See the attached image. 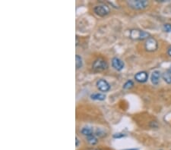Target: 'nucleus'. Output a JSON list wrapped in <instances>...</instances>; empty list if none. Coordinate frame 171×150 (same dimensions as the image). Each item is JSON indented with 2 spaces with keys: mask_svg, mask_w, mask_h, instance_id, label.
<instances>
[{
  "mask_svg": "<svg viewBox=\"0 0 171 150\" xmlns=\"http://www.w3.org/2000/svg\"><path fill=\"white\" fill-rule=\"evenodd\" d=\"M127 3L130 8L136 10L144 9L148 5V2L146 0H131V1H128Z\"/></svg>",
  "mask_w": 171,
  "mask_h": 150,
  "instance_id": "obj_1",
  "label": "nucleus"
},
{
  "mask_svg": "<svg viewBox=\"0 0 171 150\" xmlns=\"http://www.w3.org/2000/svg\"><path fill=\"white\" fill-rule=\"evenodd\" d=\"M133 86H134V83L132 82V81H128L125 83V84H124L123 88L125 90H129V89H131Z\"/></svg>",
  "mask_w": 171,
  "mask_h": 150,
  "instance_id": "obj_15",
  "label": "nucleus"
},
{
  "mask_svg": "<svg viewBox=\"0 0 171 150\" xmlns=\"http://www.w3.org/2000/svg\"><path fill=\"white\" fill-rule=\"evenodd\" d=\"M164 81L168 84H171V74L169 72H165L162 75Z\"/></svg>",
  "mask_w": 171,
  "mask_h": 150,
  "instance_id": "obj_12",
  "label": "nucleus"
},
{
  "mask_svg": "<svg viewBox=\"0 0 171 150\" xmlns=\"http://www.w3.org/2000/svg\"><path fill=\"white\" fill-rule=\"evenodd\" d=\"M148 74L145 71H141L135 75V79L138 83H145L147 81Z\"/></svg>",
  "mask_w": 171,
  "mask_h": 150,
  "instance_id": "obj_7",
  "label": "nucleus"
},
{
  "mask_svg": "<svg viewBox=\"0 0 171 150\" xmlns=\"http://www.w3.org/2000/svg\"><path fill=\"white\" fill-rule=\"evenodd\" d=\"M94 12L96 13V15H98V16L104 17L105 15L109 14V12H110V8L106 6H98L94 8Z\"/></svg>",
  "mask_w": 171,
  "mask_h": 150,
  "instance_id": "obj_5",
  "label": "nucleus"
},
{
  "mask_svg": "<svg viewBox=\"0 0 171 150\" xmlns=\"http://www.w3.org/2000/svg\"><path fill=\"white\" fill-rule=\"evenodd\" d=\"M90 98H91L93 100H98V101H103L106 99V96L103 93H94L90 96Z\"/></svg>",
  "mask_w": 171,
  "mask_h": 150,
  "instance_id": "obj_11",
  "label": "nucleus"
},
{
  "mask_svg": "<svg viewBox=\"0 0 171 150\" xmlns=\"http://www.w3.org/2000/svg\"><path fill=\"white\" fill-rule=\"evenodd\" d=\"M125 135L124 134V133H116V134L113 135V137L114 138H122V137H124Z\"/></svg>",
  "mask_w": 171,
  "mask_h": 150,
  "instance_id": "obj_17",
  "label": "nucleus"
},
{
  "mask_svg": "<svg viewBox=\"0 0 171 150\" xmlns=\"http://www.w3.org/2000/svg\"><path fill=\"white\" fill-rule=\"evenodd\" d=\"M158 47L157 42L155 39L150 37L147 40L146 43H145V49L148 52H154Z\"/></svg>",
  "mask_w": 171,
  "mask_h": 150,
  "instance_id": "obj_4",
  "label": "nucleus"
},
{
  "mask_svg": "<svg viewBox=\"0 0 171 150\" xmlns=\"http://www.w3.org/2000/svg\"><path fill=\"white\" fill-rule=\"evenodd\" d=\"M81 132L82 134L85 135V136H91V135H94V130L92 129L91 127H83L81 129Z\"/></svg>",
  "mask_w": 171,
  "mask_h": 150,
  "instance_id": "obj_10",
  "label": "nucleus"
},
{
  "mask_svg": "<svg viewBox=\"0 0 171 150\" xmlns=\"http://www.w3.org/2000/svg\"><path fill=\"white\" fill-rule=\"evenodd\" d=\"M160 72L159 71H155L152 73L151 80V82L154 85H157L159 83V81H160Z\"/></svg>",
  "mask_w": 171,
  "mask_h": 150,
  "instance_id": "obj_9",
  "label": "nucleus"
},
{
  "mask_svg": "<svg viewBox=\"0 0 171 150\" xmlns=\"http://www.w3.org/2000/svg\"><path fill=\"white\" fill-rule=\"evenodd\" d=\"M107 67H108V65H107L106 61L102 59H98L94 62L92 68H93V69L95 71H102L106 70Z\"/></svg>",
  "mask_w": 171,
  "mask_h": 150,
  "instance_id": "obj_3",
  "label": "nucleus"
},
{
  "mask_svg": "<svg viewBox=\"0 0 171 150\" xmlns=\"http://www.w3.org/2000/svg\"><path fill=\"white\" fill-rule=\"evenodd\" d=\"M167 53H168L169 56H171V46L168 49V52H167Z\"/></svg>",
  "mask_w": 171,
  "mask_h": 150,
  "instance_id": "obj_19",
  "label": "nucleus"
},
{
  "mask_svg": "<svg viewBox=\"0 0 171 150\" xmlns=\"http://www.w3.org/2000/svg\"><path fill=\"white\" fill-rule=\"evenodd\" d=\"M97 86L102 92H107L110 90V84L107 83V81L103 79L99 80L98 82H97Z\"/></svg>",
  "mask_w": 171,
  "mask_h": 150,
  "instance_id": "obj_6",
  "label": "nucleus"
},
{
  "mask_svg": "<svg viewBox=\"0 0 171 150\" xmlns=\"http://www.w3.org/2000/svg\"><path fill=\"white\" fill-rule=\"evenodd\" d=\"M125 150H138V149H125Z\"/></svg>",
  "mask_w": 171,
  "mask_h": 150,
  "instance_id": "obj_20",
  "label": "nucleus"
},
{
  "mask_svg": "<svg viewBox=\"0 0 171 150\" xmlns=\"http://www.w3.org/2000/svg\"><path fill=\"white\" fill-rule=\"evenodd\" d=\"M112 66L117 71H122L124 68V62L119 58H113L112 60Z\"/></svg>",
  "mask_w": 171,
  "mask_h": 150,
  "instance_id": "obj_8",
  "label": "nucleus"
},
{
  "mask_svg": "<svg viewBox=\"0 0 171 150\" xmlns=\"http://www.w3.org/2000/svg\"><path fill=\"white\" fill-rule=\"evenodd\" d=\"M87 140L88 143L91 145H94L98 143V139L96 138V136L94 135H91V136H87Z\"/></svg>",
  "mask_w": 171,
  "mask_h": 150,
  "instance_id": "obj_13",
  "label": "nucleus"
},
{
  "mask_svg": "<svg viewBox=\"0 0 171 150\" xmlns=\"http://www.w3.org/2000/svg\"><path fill=\"white\" fill-rule=\"evenodd\" d=\"M164 30L166 32H171V24H166L164 25Z\"/></svg>",
  "mask_w": 171,
  "mask_h": 150,
  "instance_id": "obj_16",
  "label": "nucleus"
},
{
  "mask_svg": "<svg viewBox=\"0 0 171 150\" xmlns=\"http://www.w3.org/2000/svg\"><path fill=\"white\" fill-rule=\"evenodd\" d=\"M75 61H76L75 65H76L77 69H79V68H81L82 67V58L81 56H79L78 55H77V56H75Z\"/></svg>",
  "mask_w": 171,
  "mask_h": 150,
  "instance_id": "obj_14",
  "label": "nucleus"
},
{
  "mask_svg": "<svg viewBox=\"0 0 171 150\" xmlns=\"http://www.w3.org/2000/svg\"><path fill=\"white\" fill-rule=\"evenodd\" d=\"M149 33L139 30H132L130 33V37L133 40H145L148 39Z\"/></svg>",
  "mask_w": 171,
  "mask_h": 150,
  "instance_id": "obj_2",
  "label": "nucleus"
},
{
  "mask_svg": "<svg viewBox=\"0 0 171 150\" xmlns=\"http://www.w3.org/2000/svg\"><path fill=\"white\" fill-rule=\"evenodd\" d=\"M75 142H76V146H78V143H79V140H78V137L75 138Z\"/></svg>",
  "mask_w": 171,
  "mask_h": 150,
  "instance_id": "obj_18",
  "label": "nucleus"
}]
</instances>
